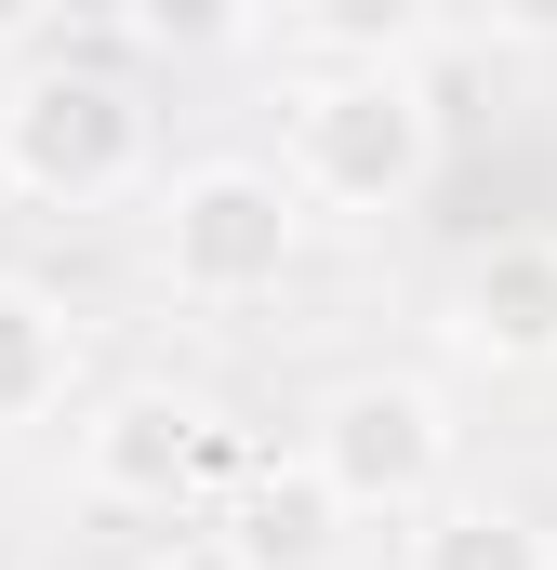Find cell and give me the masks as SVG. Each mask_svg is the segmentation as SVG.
Here are the masks:
<instances>
[{
  "mask_svg": "<svg viewBox=\"0 0 557 570\" xmlns=\"http://www.w3.org/2000/svg\"><path fill=\"white\" fill-rule=\"evenodd\" d=\"M345 518H359V504L319 478V451L240 464V478H226V544H240L253 570H332L345 558Z\"/></svg>",
  "mask_w": 557,
  "mask_h": 570,
  "instance_id": "obj_6",
  "label": "cell"
},
{
  "mask_svg": "<svg viewBox=\"0 0 557 570\" xmlns=\"http://www.w3.org/2000/svg\"><path fill=\"white\" fill-rule=\"evenodd\" d=\"M67 399V305L40 279H0V425H40Z\"/></svg>",
  "mask_w": 557,
  "mask_h": 570,
  "instance_id": "obj_8",
  "label": "cell"
},
{
  "mask_svg": "<svg viewBox=\"0 0 557 570\" xmlns=\"http://www.w3.org/2000/svg\"><path fill=\"white\" fill-rule=\"evenodd\" d=\"M278 13H292V40L332 53V67H412L424 27H438V0H278Z\"/></svg>",
  "mask_w": 557,
  "mask_h": 570,
  "instance_id": "obj_9",
  "label": "cell"
},
{
  "mask_svg": "<svg viewBox=\"0 0 557 570\" xmlns=\"http://www.w3.org/2000/svg\"><path fill=\"white\" fill-rule=\"evenodd\" d=\"M412 570H557V544L518 518V504H424Z\"/></svg>",
  "mask_w": 557,
  "mask_h": 570,
  "instance_id": "obj_10",
  "label": "cell"
},
{
  "mask_svg": "<svg viewBox=\"0 0 557 570\" xmlns=\"http://www.w3.org/2000/svg\"><path fill=\"white\" fill-rule=\"evenodd\" d=\"M305 253V186L292 173H253V159H199L173 199H159V279L186 305H253V292L292 279Z\"/></svg>",
  "mask_w": 557,
  "mask_h": 570,
  "instance_id": "obj_3",
  "label": "cell"
},
{
  "mask_svg": "<svg viewBox=\"0 0 557 570\" xmlns=\"http://www.w3.org/2000/svg\"><path fill=\"white\" fill-rule=\"evenodd\" d=\"M305 451H319V478L359 518H424L438 478H451V412H438V385H412V372H372V385H332V412H319Z\"/></svg>",
  "mask_w": 557,
  "mask_h": 570,
  "instance_id": "obj_4",
  "label": "cell"
},
{
  "mask_svg": "<svg viewBox=\"0 0 557 570\" xmlns=\"http://www.w3.org/2000/svg\"><path fill=\"white\" fill-rule=\"evenodd\" d=\"M491 27L505 40H557V0H491Z\"/></svg>",
  "mask_w": 557,
  "mask_h": 570,
  "instance_id": "obj_14",
  "label": "cell"
},
{
  "mask_svg": "<svg viewBox=\"0 0 557 570\" xmlns=\"http://www.w3.org/2000/svg\"><path fill=\"white\" fill-rule=\"evenodd\" d=\"M80 478H94V504L173 518L199 478H240V451H213V412H199V399H173V385H120V399L80 425Z\"/></svg>",
  "mask_w": 557,
  "mask_h": 570,
  "instance_id": "obj_5",
  "label": "cell"
},
{
  "mask_svg": "<svg viewBox=\"0 0 557 570\" xmlns=\"http://www.w3.org/2000/svg\"><path fill=\"white\" fill-rule=\"evenodd\" d=\"M451 332L491 372H557V239H491L451 292Z\"/></svg>",
  "mask_w": 557,
  "mask_h": 570,
  "instance_id": "obj_7",
  "label": "cell"
},
{
  "mask_svg": "<svg viewBox=\"0 0 557 570\" xmlns=\"http://www.w3.org/2000/svg\"><path fill=\"white\" fill-rule=\"evenodd\" d=\"M438 173V107L412 67H332L292 94V186L332 213H399Z\"/></svg>",
  "mask_w": 557,
  "mask_h": 570,
  "instance_id": "obj_1",
  "label": "cell"
},
{
  "mask_svg": "<svg viewBox=\"0 0 557 570\" xmlns=\"http://www.w3.org/2000/svg\"><path fill=\"white\" fill-rule=\"evenodd\" d=\"M120 27H134L146 53L199 67V53H240L253 40V0H120Z\"/></svg>",
  "mask_w": 557,
  "mask_h": 570,
  "instance_id": "obj_11",
  "label": "cell"
},
{
  "mask_svg": "<svg viewBox=\"0 0 557 570\" xmlns=\"http://www.w3.org/2000/svg\"><path fill=\"white\" fill-rule=\"evenodd\" d=\"M146 173V107L107 67H27L0 94V186L40 213H94Z\"/></svg>",
  "mask_w": 557,
  "mask_h": 570,
  "instance_id": "obj_2",
  "label": "cell"
},
{
  "mask_svg": "<svg viewBox=\"0 0 557 570\" xmlns=\"http://www.w3.org/2000/svg\"><path fill=\"white\" fill-rule=\"evenodd\" d=\"M159 570H253V558H240L226 531H186V544H173V558H159Z\"/></svg>",
  "mask_w": 557,
  "mask_h": 570,
  "instance_id": "obj_12",
  "label": "cell"
},
{
  "mask_svg": "<svg viewBox=\"0 0 557 570\" xmlns=\"http://www.w3.org/2000/svg\"><path fill=\"white\" fill-rule=\"evenodd\" d=\"M53 13H67V0H0V53H27V40H40Z\"/></svg>",
  "mask_w": 557,
  "mask_h": 570,
  "instance_id": "obj_13",
  "label": "cell"
}]
</instances>
